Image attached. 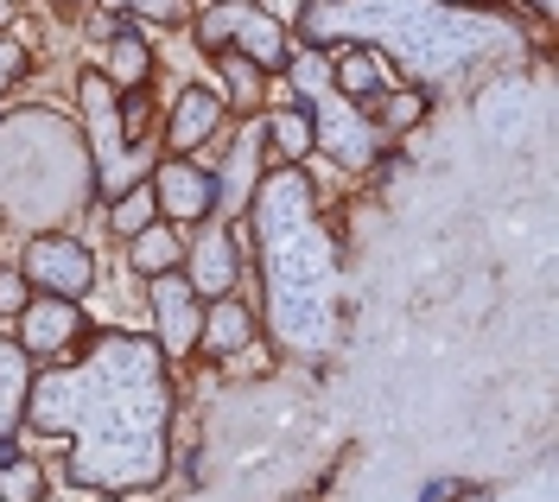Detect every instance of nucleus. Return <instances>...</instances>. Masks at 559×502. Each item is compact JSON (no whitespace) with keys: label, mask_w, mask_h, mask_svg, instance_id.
<instances>
[{"label":"nucleus","mask_w":559,"mask_h":502,"mask_svg":"<svg viewBox=\"0 0 559 502\" xmlns=\"http://www.w3.org/2000/svg\"><path fill=\"white\" fill-rule=\"evenodd\" d=\"M38 497H45V470L33 458H0V502H38Z\"/></svg>","instance_id":"obj_16"},{"label":"nucleus","mask_w":559,"mask_h":502,"mask_svg":"<svg viewBox=\"0 0 559 502\" xmlns=\"http://www.w3.org/2000/svg\"><path fill=\"white\" fill-rule=\"evenodd\" d=\"M198 324H204V299L185 287V274H159V280H153L159 357H191V350H198Z\"/></svg>","instance_id":"obj_5"},{"label":"nucleus","mask_w":559,"mask_h":502,"mask_svg":"<svg viewBox=\"0 0 559 502\" xmlns=\"http://www.w3.org/2000/svg\"><path fill=\"white\" fill-rule=\"evenodd\" d=\"M26 401H33V357H26L13 337H0V445L20 432Z\"/></svg>","instance_id":"obj_9"},{"label":"nucleus","mask_w":559,"mask_h":502,"mask_svg":"<svg viewBox=\"0 0 559 502\" xmlns=\"http://www.w3.org/2000/svg\"><path fill=\"white\" fill-rule=\"evenodd\" d=\"M198 45H204V51H242L261 76H274V71L293 64L286 26L267 20L261 7H248V0H210L204 13H198Z\"/></svg>","instance_id":"obj_1"},{"label":"nucleus","mask_w":559,"mask_h":502,"mask_svg":"<svg viewBox=\"0 0 559 502\" xmlns=\"http://www.w3.org/2000/svg\"><path fill=\"white\" fill-rule=\"evenodd\" d=\"M254 344V312H248L242 299H210L204 306V324H198V350L210 357H236Z\"/></svg>","instance_id":"obj_8"},{"label":"nucleus","mask_w":559,"mask_h":502,"mask_svg":"<svg viewBox=\"0 0 559 502\" xmlns=\"http://www.w3.org/2000/svg\"><path fill=\"white\" fill-rule=\"evenodd\" d=\"M331 76H337V96H344L349 108H376L388 96V71H382L376 51H344Z\"/></svg>","instance_id":"obj_10"},{"label":"nucleus","mask_w":559,"mask_h":502,"mask_svg":"<svg viewBox=\"0 0 559 502\" xmlns=\"http://www.w3.org/2000/svg\"><path fill=\"white\" fill-rule=\"evenodd\" d=\"M146 184H153L159 223H210L216 198H223V179L198 159H166V166L146 172Z\"/></svg>","instance_id":"obj_3"},{"label":"nucleus","mask_w":559,"mask_h":502,"mask_svg":"<svg viewBox=\"0 0 559 502\" xmlns=\"http://www.w3.org/2000/svg\"><path fill=\"white\" fill-rule=\"evenodd\" d=\"M26 280H20V267H0V312H7V319H20V312H26Z\"/></svg>","instance_id":"obj_19"},{"label":"nucleus","mask_w":559,"mask_h":502,"mask_svg":"<svg viewBox=\"0 0 559 502\" xmlns=\"http://www.w3.org/2000/svg\"><path fill=\"white\" fill-rule=\"evenodd\" d=\"M146 76H153V51H146L134 33H121V38H115V51H108V83H121V89H140Z\"/></svg>","instance_id":"obj_14"},{"label":"nucleus","mask_w":559,"mask_h":502,"mask_svg":"<svg viewBox=\"0 0 559 502\" xmlns=\"http://www.w3.org/2000/svg\"><path fill=\"white\" fill-rule=\"evenodd\" d=\"M216 128H223V96H216V89H185L178 108H173V121H166L173 159H191V146H204Z\"/></svg>","instance_id":"obj_7"},{"label":"nucleus","mask_w":559,"mask_h":502,"mask_svg":"<svg viewBox=\"0 0 559 502\" xmlns=\"http://www.w3.org/2000/svg\"><path fill=\"white\" fill-rule=\"evenodd\" d=\"M178 274H185V287L198 292V299H229L236 287V274H242V254H236V236L229 229H204L198 242H185V261H178Z\"/></svg>","instance_id":"obj_6"},{"label":"nucleus","mask_w":559,"mask_h":502,"mask_svg":"<svg viewBox=\"0 0 559 502\" xmlns=\"http://www.w3.org/2000/svg\"><path fill=\"white\" fill-rule=\"evenodd\" d=\"M128 261H134V274L159 280V274H178V261H185V242H178L173 223H153V229H140V236H134Z\"/></svg>","instance_id":"obj_11"},{"label":"nucleus","mask_w":559,"mask_h":502,"mask_svg":"<svg viewBox=\"0 0 559 502\" xmlns=\"http://www.w3.org/2000/svg\"><path fill=\"white\" fill-rule=\"evenodd\" d=\"M13 344L33 362H70L76 344H83V306L76 299H26Z\"/></svg>","instance_id":"obj_4"},{"label":"nucleus","mask_w":559,"mask_h":502,"mask_svg":"<svg viewBox=\"0 0 559 502\" xmlns=\"http://www.w3.org/2000/svg\"><path fill=\"white\" fill-rule=\"evenodd\" d=\"M216 71H223V108H261V71L248 64L242 51H216Z\"/></svg>","instance_id":"obj_13"},{"label":"nucleus","mask_w":559,"mask_h":502,"mask_svg":"<svg viewBox=\"0 0 559 502\" xmlns=\"http://www.w3.org/2000/svg\"><path fill=\"white\" fill-rule=\"evenodd\" d=\"M153 223H159V204H153V184L146 179L128 184V191H115V204H108V229H115V236L134 242L140 229H153Z\"/></svg>","instance_id":"obj_12"},{"label":"nucleus","mask_w":559,"mask_h":502,"mask_svg":"<svg viewBox=\"0 0 559 502\" xmlns=\"http://www.w3.org/2000/svg\"><path fill=\"white\" fill-rule=\"evenodd\" d=\"M20 280L38 287L45 299H83V292L96 287V261H90L83 242H70V236H38V242H26Z\"/></svg>","instance_id":"obj_2"},{"label":"nucleus","mask_w":559,"mask_h":502,"mask_svg":"<svg viewBox=\"0 0 559 502\" xmlns=\"http://www.w3.org/2000/svg\"><path fill=\"white\" fill-rule=\"evenodd\" d=\"M146 121H153L146 96H140V89H128V96H121V141L140 146V141H146Z\"/></svg>","instance_id":"obj_18"},{"label":"nucleus","mask_w":559,"mask_h":502,"mask_svg":"<svg viewBox=\"0 0 559 502\" xmlns=\"http://www.w3.org/2000/svg\"><path fill=\"white\" fill-rule=\"evenodd\" d=\"M376 115H382V128H414L419 115H426V96H414V89H388L382 103H376Z\"/></svg>","instance_id":"obj_17"},{"label":"nucleus","mask_w":559,"mask_h":502,"mask_svg":"<svg viewBox=\"0 0 559 502\" xmlns=\"http://www.w3.org/2000/svg\"><path fill=\"white\" fill-rule=\"evenodd\" d=\"M261 128H267V141L280 146V159H299V153H312V134H318L306 108H286V115H267Z\"/></svg>","instance_id":"obj_15"},{"label":"nucleus","mask_w":559,"mask_h":502,"mask_svg":"<svg viewBox=\"0 0 559 502\" xmlns=\"http://www.w3.org/2000/svg\"><path fill=\"white\" fill-rule=\"evenodd\" d=\"M20 71H26V51H20V45H0V89H7Z\"/></svg>","instance_id":"obj_20"}]
</instances>
